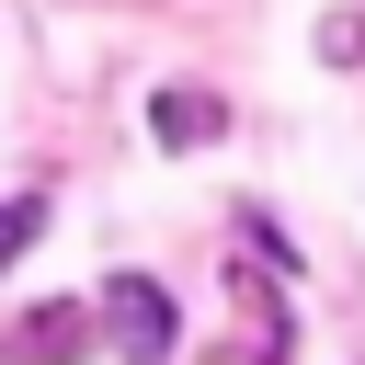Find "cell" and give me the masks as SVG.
Wrapping results in <instances>:
<instances>
[{
	"label": "cell",
	"instance_id": "obj_1",
	"mask_svg": "<svg viewBox=\"0 0 365 365\" xmlns=\"http://www.w3.org/2000/svg\"><path fill=\"white\" fill-rule=\"evenodd\" d=\"M103 308H114V354H125V365H171V342H182V319H171V285H148V274H114V285H103Z\"/></svg>",
	"mask_w": 365,
	"mask_h": 365
},
{
	"label": "cell",
	"instance_id": "obj_2",
	"mask_svg": "<svg viewBox=\"0 0 365 365\" xmlns=\"http://www.w3.org/2000/svg\"><path fill=\"white\" fill-rule=\"evenodd\" d=\"M80 342H91V308H80V297H57V308H34V319H11V331H0V365H68Z\"/></svg>",
	"mask_w": 365,
	"mask_h": 365
},
{
	"label": "cell",
	"instance_id": "obj_3",
	"mask_svg": "<svg viewBox=\"0 0 365 365\" xmlns=\"http://www.w3.org/2000/svg\"><path fill=\"white\" fill-rule=\"evenodd\" d=\"M148 137L160 148H205V137H228V103L217 91H160L148 103Z\"/></svg>",
	"mask_w": 365,
	"mask_h": 365
},
{
	"label": "cell",
	"instance_id": "obj_4",
	"mask_svg": "<svg viewBox=\"0 0 365 365\" xmlns=\"http://www.w3.org/2000/svg\"><path fill=\"white\" fill-rule=\"evenodd\" d=\"M34 240H46V194H11L0 205V262H23Z\"/></svg>",
	"mask_w": 365,
	"mask_h": 365
},
{
	"label": "cell",
	"instance_id": "obj_5",
	"mask_svg": "<svg viewBox=\"0 0 365 365\" xmlns=\"http://www.w3.org/2000/svg\"><path fill=\"white\" fill-rule=\"evenodd\" d=\"M319 57H331V68H354V57H365V23H354V11H331V23H319Z\"/></svg>",
	"mask_w": 365,
	"mask_h": 365
}]
</instances>
